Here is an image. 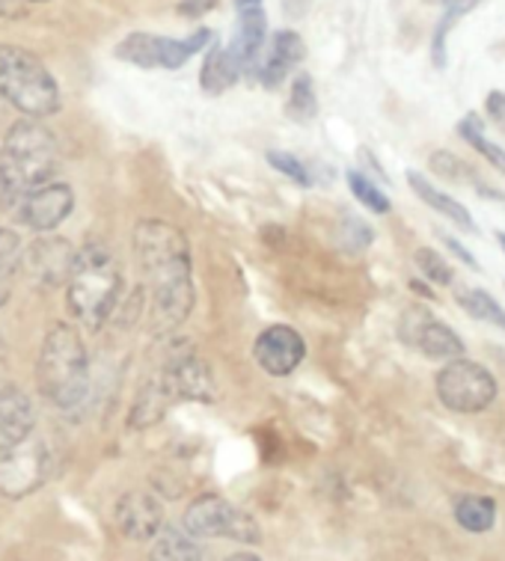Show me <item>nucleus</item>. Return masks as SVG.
Instances as JSON below:
<instances>
[{"instance_id": "obj_1", "label": "nucleus", "mask_w": 505, "mask_h": 561, "mask_svg": "<svg viewBox=\"0 0 505 561\" xmlns=\"http://www.w3.org/2000/svg\"><path fill=\"white\" fill-rule=\"evenodd\" d=\"M137 271L149 288V327L156 336L173 333L194 309V262L182 229L167 220H144L135 229Z\"/></svg>"}, {"instance_id": "obj_2", "label": "nucleus", "mask_w": 505, "mask_h": 561, "mask_svg": "<svg viewBox=\"0 0 505 561\" xmlns=\"http://www.w3.org/2000/svg\"><path fill=\"white\" fill-rule=\"evenodd\" d=\"M60 167V146L39 119H19L0 144V205L15 211L21 199L48 184Z\"/></svg>"}, {"instance_id": "obj_3", "label": "nucleus", "mask_w": 505, "mask_h": 561, "mask_svg": "<svg viewBox=\"0 0 505 561\" xmlns=\"http://www.w3.org/2000/svg\"><path fill=\"white\" fill-rule=\"evenodd\" d=\"M36 387L54 408H74L90 387V357L81 330L69 321H54L42 339L36 359Z\"/></svg>"}, {"instance_id": "obj_4", "label": "nucleus", "mask_w": 505, "mask_h": 561, "mask_svg": "<svg viewBox=\"0 0 505 561\" xmlns=\"http://www.w3.org/2000/svg\"><path fill=\"white\" fill-rule=\"evenodd\" d=\"M125 288L123 265L107 247L90 244L74 255L72 274L66 279V307L78 324L102 327L114 312Z\"/></svg>"}, {"instance_id": "obj_5", "label": "nucleus", "mask_w": 505, "mask_h": 561, "mask_svg": "<svg viewBox=\"0 0 505 561\" xmlns=\"http://www.w3.org/2000/svg\"><path fill=\"white\" fill-rule=\"evenodd\" d=\"M0 102L12 104L21 119H45L60 111V87L36 54L0 45Z\"/></svg>"}, {"instance_id": "obj_6", "label": "nucleus", "mask_w": 505, "mask_h": 561, "mask_svg": "<svg viewBox=\"0 0 505 561\" xmlns=\"http://www.w3.org/2000/svg\"><path fill=\"white\" fill-rule=\"evenodd\" d=\"M437 399L444 408H449L452 413H482L496 401V378L487 371L482 363H473V359H449L440 371H437Z\"/></svg>"}, {"instance_id": "obj_7", "label": "nucleus", "mask_w": 505, "mask_h": 561, "mask_svg": "<svg viewBox=\"0 0 505 561\" xmlns=\"http://www.w3.org/2000/svg\"><path fill=\"white\" fill-rule=\"evenodd\" d=\"M185 531L191 538H227V541L259 543V526L248 511L217 493H199L185 511Z\"/></svg>"}, {"instance_id": "obj_8", "label": "nucleus", "mask_w": 505, "mask_h": 561, "mask_svg": "<svg viewBox=\"0 0 505 561\" xmlns=\"http://www.w3.org/2000/svg\"><path fill=\"white\" fill-rule=\"evenodd\" d=\"M208 42H211L208 27H199L194 36H185V39H167L156 33H128L116 45V57L137 69H182Z\"/></svg>"}, {"instance_id": "obj_9", "label": "nucleus", "mask_w": 505, "mask_h": 561, "mask_svg": "<svg viewBox=\"0 0 505 561\" xmlns=\"http://www.w3.org/2000/svg\"><path fill=\"white\" fill-rule=\"evenodd\" d=\"M51 479V451L39 437L0 451V496L24 500Z\"/></svg>"}, {"instance_id": "obj_10", "label": "nucleus", "mask_w": 505, "mask_h": 561, "mask_svg": "<svg viewBox=\"0 0 505 561\" xmlns=\"http://www.w3.org/2000/svg\"><path fill=\"white\" fill-rule=\"evenodd\" d=\"M399 339L404 345L420 351L428 359H458L464 357V342L455 333L452 327L444 324L440 318H434L425 307H408L399 318Z\"/></svg>"}, {"instance_id": "obj_11", "label": "nucleus", "mask_w": 505, "mask_h": 561, "mask_svg": "<svg viewBox=\"0 0 505 561\" xmlns=\"http://www.w3.org/2000/svg\"><path fill=\"white\" fill-rule=\"evenodd\" d=\"M74 255L78 250L66 238L39 236L27 250H21V267L39 288H57L66 286V279L72 274Z\"/></svg>"}, {"instance_id": "obj_12", "label": "nucleus", "mask_w": 505, "mask_h": 561, "mask_svg": "<svg viewBox=\"0 0 505 561\" xmlns=\"http://www.w3.org/2000/svg\"><path fill=\"white\" fill-rule=\"evenodd\" d=\"M74 208V191L62 182H48L36 187L33 194L21 199L15 208L21 226H27L36 236H51L54 229L72 215Z\"/></svg>"}, {"instance_id": "obj_13", "label": "nucleus", "mask_w": 505, "mask_h": 561, "mask_svg": "<svg viewBox=\"0 0 505 561\" xmlns=\"http://www.w3.org/2000/svg\"><path fill=\"white\" fill-rule=\"evenodd\" d=\"M167 399L185 401H215V383L208 375V366L196 357V351L187 345V351H173L167 359L164 375L158 378Z\"/></svg>"}, {"instance_id": "obj_14", "label": "nucleus", "mask_w": 505, "mask_h": 561, "mask_svg": "<svg viewBox=\"0 0 505 561\" xmlns=\"http://www.w3.org/2000/svg\"><path fill=\"white\" fill-rule=\"evenodd\" d=\"M253 357L271 378H289L307 357V342L289 324H271L262 330L253 345Z\"/></svg>"}, {"instance_id": "obj_15", "label": "nucleus", "mask_w": 505, "mask_h": 561, "mask_svg": "<svg viewBox=\"0 0 505 561\" xmlns=\"http://www.w3.org/2000/svg\"><path fill=\"white\" fill-rule=\"evenodd\" d=\"M116 526L131 541H156L164 526V505L149 490H128L116 502Z\"/></svg>"}, {"instance_id": "obj_16", "label": "nucleus", "mask_w": 505, "mask_h": 561, "mask_svg": "<svg viewBox=\"0 0 505 561\" xmlns=\"http://www.w3.org/2000/svg\"><path fill=\"white\" fill-rule=\"evenodd\" d=\"M36 410L19 387L0 389V451L19 446L33 434Z\"/></svg>"}, {"instance_id": "obj_17", "label": "nucleus", "mask_w": 505, "mask_h": 561, "mask_svg": "<svg viewBox=\"0 0 505 561\" xmlns=\"http://www.w3.org/2000/svg\"><path fill=\"white\" fill-rule=\"evenodd\" d=\"M303 39H300L295 31H279L274 39H271V48L265 54V60L259 66V81L268 90H277L279 83L289 78V72L303 60Z\"/></svg>"}, {"instance_id": "obj_18", "label": "nucleus", "mask_w": 505, "mask_h": 561, "mask_svg": "<svg viewBox=\"0 0 505 561\" xmlns=\"http://www.w3.org/2000/svg\"><path fill=\"white\" fill-rule=\"evenodd\" d=\"M408 184H411V191L420 199H423L432 211H437V215H444L446 220H452L455 226H461V229H467V232H479V226H475L473 215L467 211V205H461L455 196L444 194L440 187H434L425 175H420L416 170H408Z\"/></svg>"}, {"instance_id": "obj_19", "label": "nucleus", "mask_w": 505, "mask_h": 561, "mask_svg": "<svg viewBox=\"0 0 505 561\" xmlns=\"http://www.w3.org/2000/svg\"><path fill=\"white\" fill-rule=\"evenodd\" d=\"M241 78V66L232 57L229 48L223 45H211L206 62H203V72H199V87L208 92V95H220L227 92L232 83Z\"/></svg>"}, {"instance_id": "obj_20", "label": "nucleus", "mask_w": 505, "mask_h": 561, "mask_svg": "<svg viewBox=\"0 0 505 561\" xmlns=\"http://www.w3.org/2000/svg\"><path fill=\"white\" fill-rule=\"evenodd\" d=\"M455 520H458L461 529L473 531V535H485L496 526V500L475 496V493L455 496Z\"/></svg>"}, {"instance_id": "obj_21", "label": "nucleus", "mask_w": 505, "mask_h": 561, "mask_svg": "<svg viewBox=\"0 0 505 561\" xmlns=\"http://www.w3.org/2000/svg\"><path fill=\"white\" fill-rule=\"evenodd\" d=\"M458 137L464 140V144H470L475 149V152L482 154L491 167H494L496 173L505 175V149L503 146L491 144L485 137V123H482V116L479 113H467L464 119L458 123Z\"/></svg>"}, {"instance_id": "obj_22", "label": "nucleus", "mask_w": 505, "mask_h": 561, "mask_svg": "<svg viewBox=\"0 0 505 561\" xmlns=\"http://www.w3.org/2000/svg\"><path fill=\"white\" fill-rule=\"evenodd\" d=\"M149 561H203V552L187 531L164 529L156 535Z\"/></svg>"}, {"instance_id": "obj_23", "label": "nucleus", "mask_w": 505, "mask_h": 561, "mask_svg": "<svg viewBox=\"0 0 505 561\" xmlns=\"http://www.w3.org/2000/svg\"><path fill=\"white\" fill-rule=\"evenodd\" d=\"M458 307L464 309L470 318H475V321L496 327V330L505 333V309L500 307V300L491 291H485V288H464V291H458Z\"/></svg>"}, {"instance_id": "obj_24", "label": "nucleus", "mask_w": 505, "mask_h": 561, "mask_svg": "<svg viewBox=\"0 0 505 561\" xmlns=\"http://www.w3.org/2000/svg\"><path fill=\"white\" fill-rule=\"evenodd\" d=\"M479 0H449V7H446L444 19L437 24V31H434L432 39V62L437 69H444L446 60H449V51H446V42H449V33L458 21L464 19L467 12L473 10Z\"/></svg>"}, {"instance_id": "obj_25", "label": "nucleus", "mask_w": 505, "mask_h": 561, "mask_svg": "<svg viewBox=\"0 0 505 561\" xmlns=\"http://www.w3.org/2000/svg\"><path fill=\"white\" fill-rule=\"evenodd\" d=\"M289 113L298 123H310V119H315V113H319V99H315V90H312L310 75H298L295 83H291Z\"/></svg>"}, {"instance_id": "obj_26", "label": "nucleus", "mask_w": 505, "mask_h": 561, "mask_svg": "<svg viewBox=\"0 0 505 561\" xmlns=\"http://www.w3.org/2000/svg\"><path fill=\"white\" fill-rule=\"evenodd\" d=\"M413 262L420 267V274H423L428 283H434V286H452L455 283L452 265H449L437 250H432V247H420L416 255H413Z\"/></svg>"}, {"instance_id": "obj_27", "label": "nucleus", "mask_w": 505, "mask_h": 561, "mask_svg": "<svg viewBox=\"0 0 505 561\" xmlns=\"http://www.w3.org/2000/svg\"><path fill=\"white\" fill-rule=\"evenodd\" d=\"M348 187H351V194L360 199V205H366V208H369V211H375V215H387V211H390V196L383 194L381 187L371 182L369 175L351 170Z\"/></svg>"}, {"instance_id": "obj_28", "label": "nucleus", "mask_w": 505, "mask_h": 561, "mask_svg": "<svg viewBox=\"0 0 505 561\" xmlns=\"http://www.w3.org/2000/svg\"><path fill=\"white\" fill-rule=\"evenodd\" d=\"M19 267H21L19 232H12V229H3V226H0V276L12 283V276L19 274Z\"/></svg>"}, {"instance_id": "obj_29", "label": "nucleus", "mask_w": 505, "mask_h": 561, "mask_svg": "<svg viewBox=\"0 0 505 561\" xmlns=\"http://www.w3.org/2000/svg\"><path fill=\"white\" fill-rule=\"evenodd\" d=\"M428 167H432L434 173L440 175V179H446V182H461V179H467V175H473V170L467 167L458 154L452 152H444V149H437V152H432V158H428Z\"/></svg>"}, {"instance_id": "obj_30", "label": "nucleus", "mask_w": 505, "mask_h": 561, "mask_svg": "<svg viewBox=\"0 0 505 561\" xmlns=\"http://www.w3.org/2000/svg\"><path fill=\"white\" fill-rule=\"evenodd\" d=\"M268 163L277 170V173L289 175L291 182L300 184V187H310L312 184V175L310 170H307V163L300 161V158H295V154L289 152H268Z\"/></svg>"}, {"instance_id": "obj_31", "label": "nucleus", "mask_w": 505, "mask_h": 561, "mask_svg": "<svg viewBox=\"0 0 505 561\" xmlns=\"http://www.w3.org/2000/svg\"><path fill=\"white\" fill-rule=\"evenodd\" d=\"M485 113L487 119L500 128V131H505V92L500 90H491L485 95Z\"/></svg>"}, {"instance_id": "obj_32", "label": "nucleus", "mask_w": 505, "mask_h": 561, "mask_svg": "<svg viewBox=\"0 0 505 561\" xmlns=\"http://www.w3.org/2000/svg\"><path fill=\"white\" fill-rule=\"evenodd\" d=\"M444 244L449 247V250H452V253H455V259H461V262H464V265L470 267V271H479V262H475V255L470 253V250H467L464 244H458V241H455V238H449V236L444 238Z\"/></svg>"}, {"instance_id": "obj_33", "label": "nucleus", "mask_w": 505, "mask_h": 561, "mask_svg": "<svg viewBox=\"0 0 505 561\" xmlns=\"http://www.w3.org/2000/svg\"><path fill=\"white\" fill-rule=\"evenodd\" d=\"M215 7V0H185L182 7H179V12L182 15H199V12H206Z\"/></svg>"}, {"instance_id": "obj_34", "label": "nucleus", "mask_w": 505, "mask_h": 561, "mask_svg": "<svg viewBox=\"0 0 505 561\" xmlns=\"http://www.w3.org/2000/svg\"><path fill=\"white\" fill-rule=\"evenodd\" d=\"M27 0H0V15H10V19H21L24 15Z\"/></svg>"}, {"instance_id": "obj_35", "label": "nucleus", "mask_w": 505, "mask_h": 561, "mask_svg": "<svg viewBox=\"0 0 505 561\" xmlns=\"http://www.w3.org/2000/svg\"><path fill=\"white\" fill-rule=\"evenodd\" d=\"M411 288L416 291V295H423V297H428V300H432V288L425 286V283H420V279H413Z\"/></svg>"}, {"instance_id": "obj_36", "label": "nucleus", "mask_w": 505, "mask_h": 561, "mask_svg": "<svg viewBox=\"0 0 505 561\" xmlns=\"http://www.w3.org/2000/svg\"><path fill=\"white\" fill-rule=\"evenodd\" d=\"M238 12L241 10H256V7H262V0H236Z\"/></svg>"}, {"instance_id": "obj_37", "label": "nucleus", "mask_w": 505, "mask_h": 561, "mask_svg": "<svg viewBox=\"0 0 505 561\" xmlns=\"http://www.w3.org/2000/svg\"><path fill=\"white\" fill-rule=\"evenodd\" d=\"M7 297H10V279H3V276H0V307L7 304Z\"/></svg>"}, {"instance_id": "obj_38", "label": "nucleus", "mask_w": 505, "mask_h": 561, "mask_svg": "<svg viewBox=\"0 0 505 561\" xmlns=\"http://www.w3.org/2000/svg\"><path fill=\"white\" fill-rule=\"evenodd\" d=\"M227 561H262V559H256L253 552H238V556H229Z\"/></svg>"}, {"instance_id": "obj_39", "label": "nucleus", "mask_w": 505, "mask_h": 561, "mask_svg": "<svg viewBox=\"0 0 505 561\" xmlns=\"http://www.w3.org/2000/svg\"><path fill=\"white\" fill-rule=\"evenodd\" d=\"M496 241H500V247H503V253H505V232H500V236H496Z\"/></svg>"}, {"instance_id": "obj_40", "label": "nucleus", "mask_w": 505, "mask_h": 561, "mask_svg": "<svg viewBox=\"0 0 505 561\" xmlns=\"http://www.w3.org/2000/svg\"><path fill=\"white\" fill-rule=\"evenodd\" d=\"M27 3H31V0H27Z\"/></svg>"}, {"instance_id": "obj_41", "label": "nucleus", "mask_w": 505, "mask_h": 561, "mask_svg": "<svg viewBox=\"0 0 505 561\" xmlns=\"http://www.w3.org/2000/svg\"><path fill=\"white\" fill-rule=\"evenodd\" d=\"M0 104H3V102H0Z\"/></svg>"}]
</instances>
